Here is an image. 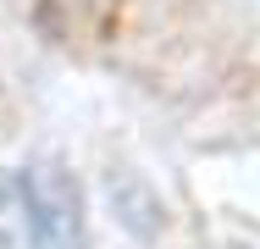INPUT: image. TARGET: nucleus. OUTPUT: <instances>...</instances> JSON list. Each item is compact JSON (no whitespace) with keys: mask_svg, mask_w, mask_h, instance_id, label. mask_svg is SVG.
Listing matches in <instances>:
<instances>
[{"mask_svg":"<svg viewBox=\"0 0 260 249\" xmlns=\"http://www.w3.org/2000/svg\"><path fill=\"white\" fill-rule=\"evenodd\" d=\"M22 189H28V216H34V249H89L83 189L67 166H55V161L28 166Z\"/></svg>","mask_w":260,"mask_h":249,"instance_id":"obj_1","label":"nucleus"},{"mask_svg":"<svg viewBox=\"0 0 260 249\" xmlns=\"http://www.w3.org/2000/svg\"><path fill=\"white\" fill-rule=\"evenodd\" d=\"M0 249H34V216H28L22 172H6V166H0Z\"/></svg>","mask_w":260,"mask_h":249,"instance_id":"obj_2","label":"nucleus"}]
</instances>
